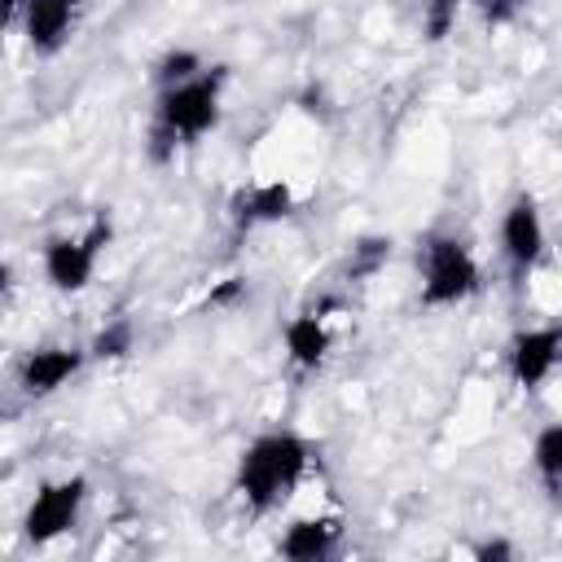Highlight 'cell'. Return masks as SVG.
Listing matches in <instances>:
<instances>
[{
    "label": "cell",
    "mask_w": 562,
    "mask_h": 562,
    "mask_svg": "<svg viewBox=\"0 0 562 562\" xmlns=\"http://www.w3.org/2000/svg\"><path fill=\"white\" fill-rule=\"evenodd\" d=\"M224 83H228V70L224 66H206V70H198L184 83L158 88V97H154V123H149V158L154 162H167L180 145L202 140L220 123Z\"/></svg>",
    "instance_id": "6da1fadb"
},
{
    "label": "cell",
    "mask_w": 562,
    "mask_h": 562,
    "mask_svg": "<svg viewBox=\"0 0 562 562\" xmlns=\"http://www.w3.org/2000/svg\"><path fill=\"white\" fill-rule=\"evenodd\" d=\"M312 465V443L299 430H263L237 457V496L250 514L277 509Z\"/></svg>",
    "instance_id": "7a4b0ae2"
},
{
    "label": "cell",
    "mask_w": 562,
    "mask_h": 562,
    "mask_svg": "<svg viewBox=\"0 0 562 562\" xmlns=\"http://www.w3.org/2000/svg\"><path fill=\"white\" fill-rule=\"evenodd\" d=\"M417 268H422V307H457L474 299L483 285V268L474 250L452 233H430L417 250Z\"/></svg>",
    "instance_id": "3957f363"
},
{
    "label": "cell",
    "mask_w": 562,
    "mask_h": 562,
    "mask_svg": "<svg viewBox=\"0 0 562 562\" xmlns=\"http://www.w3.org/2000/svg\"><path fill=\"white\" fill-rule=\"evenodd\" d=\"M110 237H114L110 215H97L83 233L48 237V241H44V255H40V263H44V281H48L53 290H61V294H79V290H88V281H92V272H97V263H101Z\"/></svg>",
    "instance_id": "277c9868"
},
{
    "label": "cell",
    "mask_w": 562,
    "mask_h": 562,
    "mask_svg": "<svg viewBox=\"0 0 562 562\" xmlns=\"http://www.w3.org/2000/svg\"><path fill=\"white\" fill-rule=\"evenodd\" d=\"M83 505H88V479L83 474L48 479V483H40V492L31 496V505L22 514V536L31 544H53L79 527Z\"/></svg>",
    "instance_id": "5b68a950"
},
{
    "label": "cell",
    "mask_w": 562,
    "mask_h": 562,
    "mask_svg": "<svg viewBox=\"0 0 562 562\" xmlns=\"http://www.w3.org/2000/svg\"><path fill=\"white\" fill-rule=\"evenodd\" d=\"M544 246H549V233H544L540 202L531 193H514L509 206H505V215H501V255L509 263V277L514 281H527L540 268Z\"/></svg>",
    "instance_id": "8992f818"
},
{
    "label": "cell",
    "mask_w": 562,
    "mask_h": 562,
    "mask_svg": "<svg viewBox=\"0 0 562 562\" xmlns=\"http://www.w3.org/2000/svg\"><path fill=\"white\" fill-rule=\"evenodd\" d=\"M558 364H562V325H527L505 347V369L522 391H540Z\"/></svg>",
    "instance_id": "52a82bcc"
},
{
    "label": "cell",
    "mask_w": 562,
    "mask_h": 562,
    "mask_svg": "<svg viewBox=\"0 0 562 562\" xmlns=\"http://www.w3.org/2000/svg\"><path fill=\"white\" fill-rule=\"evenodd\" d=\"M83 360H88L83 347H35L18 364V391L26 400H44V395L61 391L83 369Z\"/></svg>",
    "instance_id": "ba28073f"
},
{
    "label": "cell",
    "mask_w": 562,
    "mask_h": 562,
    "mask_svg": "<svg viewBox=\"0 0 562 562\" xmlns=\"http://www.w3.org/2000/svg\"><path fill=\"white\" fill-rule=\"evenodd\" d=\"M342 540V518L334 514H307V518H294L281 540H277V553L290 558V562H325Z\"/></svg>",
    "instance_id": "9c48e42d"
},
{
    "label": "cell",
    "mask_w": 562,
    "mask_h": 562,
    "mask_svg": "<svg viewBox=\"0 0 562 562\" xmlns=\"http://www.w3.org/2000/svg\"><path fill=\"white\" fill-rule=\"evenodd\" d=\"M281 342H285V360L303 373L321 369L329 347H334V334H329V316L316 307V312H294L281 329Z\"/></svg>",
    "instance_id": "30bf717a"
},
{
    "label": "cell",
    "mask_w": 562,
    "mask_h": 562,
    "mask_svg": "<svg viewBox=\"0 0 562 562\" xmlns=\"http://www.w3.org/2000/svg\"><path fill=\"white\" fill-rule=\"evenodd\" d=\"M228 211H233V228H237V233H250V228H259V224L285 220V215L294 211V189H290L285 180H259V184L241 189Z\"/></svg>",
    "instance_id": "8fae6325"
},
{
    "label": "cell",
    "mask_w": 562,
    "mask_h": 562,
    "mask_svg": "<svg viewBox=\"0 0 562 562\" xmlns=\"http://www.w3.org/2000/svg\"><path fill=\"white\" fill-rule=\"evenodd\" d=\"M18 22H22L26 44L48 57V53H57V48L70 40L75 4H66V0H26L22 13H18Z\"/></svg>",
    "instance_id": "7c38bea8"
},
{
    "label": "cell",
    "mask_w": 562,
    "mask_h": 562,
    "mask_svg": "<svg viewBox=\"0 0 562 562\" xmlns=\"http://www.w3.org/2000/svg\"><path fill=\"white\" fill-rule=\"evenodd\" d=\"M531 465L544 479V487H562V422H549L531 439Z\"/></svg>",
    "instance_id": "4fadbf2b"
},
{
    "label": "cell",
    "mask_w": 562,
    "mask_h": 562,
    "mask_svg": "<svg viewBox=\"0 0 562 562\" xmlns=\"http://www.w3.org/2000/svg\"><path fill=\"white\" fill-rule=\"evenodd\" d=\"M198 70H206V61H202L193 48H167V53L158 57V66H154V83H158V88H171V83L193 79Z\"/></svg>",
    "instance_id": "5bb4252c"
},
{
    "label": "cell",
    "mask_w": 562,
    "mask_h": 562,
    "mask_svg": "<svg viewBox=\"0 0 562 562\" xmlns=\"http://www.w3.org/2000/svg\"><path fill=\"white\" fill-rule=\"evenodd\" d=\"M132 338H136L132 321H114V325H105V329L92 338L88 356H97V360H119V356H127V351H132Z\"/></svg>",
    "instance_id": "9a60e30c"
},
{
    "label": "cell",
    "mask_w": 562,
    "mask_h": 562,
    "mask_svg": "<svg viewBox=\"0 0 562 562\" xmlns=\"http://www.w3.org/2000/svg\"><path fill=\"white\" fill-rule=\"evenodd\" d=\"M461 4H465V0H426V4H422V26H426V40H430V44L448 40V31L457 26Z\"/></svg>",
    "instance_id": "2e32d148"
},
{
    "label": "cell",
    "mask_w": 562,
    "mask_h": 562,
    "mask_svg": "<svg viewBox=\"0 0 562 562\" xmlns=\"http://www.w3.org/2000/svg\"><path fill=\"white\" fill-rule=\"evenodd\" d=\"M386 255H391V237H364V241H356V263H351V272L360 277V272H373L378 263H386Z\"/></svg>",
    "instance_id": "e0dca14e"
},
{
    "label": "cell",
    "mask_w": 562,
    "mask_h": 562,
    "mask_svg": "<svg viewBox=\"0 0 562 562\" xmlns=\"http://www.w3.org/2000/svg\"><path fill=\"white\" fill-rule=\"evenodd\" d=\"M474 558H479V562H505V558H514V544H505V540H483V544L474 549Z\"/></svg>",
    "instance_id": "ac0fdd59"
},
{
    "label": "cell",
    "mask_w": 562,
    "mask_h": 562,
    "mask_svg": "<svg viewBox=\"0 0 562 562\" xmlns=\"http://www.w3.org/2000/svg\"><path fill=\"white\" fill-rule=\"evenodd\" d=\"M4 4H9V18H18V13H22V4H26V0H4Z\"/></svg>",
    "instance_id": "d6986e66"
},
{
    "label": "cell",
    "mask_w": 562,
    "mask_h": 562,
    "mask_svg": "<svg viewBox=\"0 0 562 562\" xmlns=\"http://www.w3.org/2000/svg\"><path fill=\"white\" fill-rule=\"evenodd\" d=\"M66 4H75V9H79V4H88V0H66Z\"/></svg>",
    "instance_id": "ffe728a7"
}]
</instances>
